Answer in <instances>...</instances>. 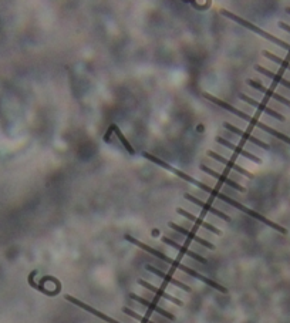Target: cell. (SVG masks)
<instances>
[{"instance_id":"d6986e66","label":"cell","mask_w":290,"mask_h":323,"mask_svg":"<svg viewBox=\"0 0 290 323\" xmlns=\"http://www.w3.org/2000/svg\"><path fill=\"white\" fill-rule=\"evenodd\" d=\"M262 53H263V56H265L266 58H269V60L275 62V63L279 64V66H282L283 69L290 70V63L287 62V60H284V58L279 57V56H276V54H273V53H271V51H267V50H263Z\"/></svg>"},{"instance_id":"7a4b0ae2","label":"cell","mask_w":290,"mask_h":323,"mask_svg":"<svg viewBox=\"0 0 290 323\" xmlns=\"http://www.w3.org/2000/svg\"><path fill=\"white\" fill-rule=\"evenodd\" d=\"M142 157L147 159H150L151 163H154V164H157L158 167H162L164 170H168V171H171L172 174H175V175H178L179 178H182L183 181H187V183H191V184H194L195 187H198V188H201L202 191H205L206 194H209V195H212L215 196V198H219L221 196V191H218V190H214L212 187H209V185H206L205 183H201V181H198V179H195L194 177H191V175H188V174H185L183 171H181V170H178V168H175V167H172L171 164H168V163H165L164 159H161V158H158V157H155V155H152V154H150V152H147L144 151L142 152Z\"/></svg>"},{"instance_id":"4fadbf2b","label":"cell","mask_w":290,"mask_h":323,"mask_svg":"<svg viewBox=\"0 0 290 323\" xmlns=\"http://www.w3.org/2000/svg\"><path fill=\"white\" fill-rule=\"evenodd\" d=\"M138 284L142 286V288H145V289H148V291H151L152 293H155L157 296H161V298L167 299L168 302H172V304L178 305V306H182L183 305L182 300H179V299H177L175 296H172V295H170V293H167V292H165L164 289H161V288H157V286L151 285L150 282H147V280H144V279H138Z\"/></svg>"},{"instance_id":"9c48e42d","label":"cell","mask_w":290,"mask_h":323,"mask_svg":"<svg viewBox=\"0 0 290 323\" xmlns=\"http://www.w3.org/2000/svg\"><path fill=\"white\" fill-rule=\"evenodd\" d=\"M206 154H208V155H209V157H211V158H214L215 161H218V163H221V164H223V165H225V167H227V168H229V170H232V171L239 172V174H242V175H245V177H247V178H252V177H253V175H252V174H251V172L246 171V170H243V168H242L240 165H238V164H236V163H234L232 159H229V158H225V157H222V155H219L218 152L211 151V150H209V151L206 152Z\"/></svg>"},{"instance_id":"8992f818","label":"cell","mask_w":290,"mask_h":323,"mask_svg":"<svg viewBox=\"0 0 290 323\" xmlns=\"http://www.w3.org/2000/svg\"><path fill=\"white\" fill-rule=\"evenodd\" d=\"M168 227H170L171 229H174V231H177L178 234L183 235V236L190 238V239H192V241H195L196 244H199V245H202V247L208 248V249H215L214 244H211V242H208L206 239H203V238H199V236H198L196 234H194L192 231H188V229H185L183 227H181V225H177L175 222H170V224H168Z\"/></svg>"},{"instance_id":"277c9868","label":"cell","mask_w":290,"mask_h":323,"mask_svg":"<svg viewBox=\"0 0 290 323\" xmlns=\"http://www.w3.org/2000/svg\"><path fill=\"white\" fill-rule=\"evenodd\" d=\"M239 97H240V100H242V102L247 103L249 106L256 107L259 111H262V113H265V114L271 115V117H273V118H276V120H279V121H284L283 114H280V113H278V111H276V110H273V108L267 107V106H266V104H263V103L256 102V100H253V98H251L249 95H246V94H240Z\"/></svg>"},{"instance_id":"8fae6325","label":"cell","mask_w":290,"mask_h":323,"mask_svg":"<svg viewBox=\"0 0 290 323\" xmlns=\"http://www.w3.org/2000/svg\"><path fill=\"white\" fill-rule=\"evenodd\" d=\"M130 298L133 299V300H135V302H138V304H141V305H142V306H147V308H148L150 311L155 312V313H158V315H161V316L167 317V319H170V320H175V316H174L172 313H170V312H168V311H165V309H162L161 306H158V305L152 304V302H150V300H147V299L141 298V296H138V295H135V293H131V295H130Z\"/></svg>"},{"instance_id":"52a82bcc","label":"cell","mask_w":290,"mask_h":323,"mask_svg":"<svg viewBox=\"0 0 290 323\" xmlns=\"http://www.w3.org/2000/svg\"><path fill=\"white\" fill-rule=\"evenodd\" d=\"M199 170L203 172H206V174H209L211 177L216 178V179H218L219 183H222V184L229 185L231 188L239 191V192H245V187H242L239 183H236V181H234V179H231V178L222 175V174H219L218 171H215V170H212V168H209V167H206V165H201V167H199Z\"/></svg>"},{"instance_id":"2e32d148","label":"cell","mask_w":290,"mask_h":323,"mask_svg":"<svg viewBox=\"0 0 290 323\" xmlns=\"http://www.w3.org/2000/svg\"><path fill=\"white\" fill-rule=\"evenodd\" d=\"M147 271H150V272H152L154 275H157L158 278L164 279L165 282H168V284H172L174 286H178V288H179V289H182V291L191 292V288L187 285V284H183V282H181V280H178V279L172 278V276H171V275H168V273L162 272L161 269H157V268H154V266L148 265L147 266Z\"/></svg>"},{"instance_id":"9a60e30c","label":"cell","mask_w":290,"mask_h":323,"mask_svg":"<svg viewBox=\"0 0 290 323\" xmlns=\"http://www.w3.org/2000/svg\"><path fill=\"white\" fill-rule=\"evenodd\" d=\"M162 242L164 244H167V245H170V247H172L174 249H177V251H179L181 254L183 255H187V256H190V258H192V259H195L198 260V262H201V264H206L208 260L205 259L203 256H201V255H198L196 252H194V251H191V249H188L187 247H183V245H181V244H178V242L175 241H172V239H170V238H167V236H164L162 238Z\"/></svg>"},{"instance_id":"7402d4cb","label":"cell","mask_w":290,"mask_h":323,"mask_svg":"<svg viewBox=\"0 0 290 323\" xmlns=\"http://www.w3.org/2000/svg\"><path fill=\"white\" fill-rule=\"evenodd\" d=\"M286 13H287V14H290V7H286Z\"/></svg>"},{"instance_id":"3957f363","label":"cell","mask_w":290,"mask_h":323,"mask_svg":"<svg viewBox=\"0 0 290 323\" xmlns=\"http://www.w3.org/2000/svg\"><path fill=\"white\" fill-rule=\"evenodd\" d=\"M183 196H185V199H188V201H191L192 204H195V205H198L199 208H202L203 211H206V212H209V214L218 216V218H221V219H223V221L231 222V216L226 215L225 212H222V211H219L218 208H214V207H212V205H209L208 203H203V201H201L199 198L191 195V194H185Z\"/></svg>"},{"instance_id":"ba28073f","label":"cell","mask_w":290,"mask_h":323,"mask_svg":"<svg viewBox=\"0 0 290 323\" xmlns=\"http://www.w3.org/2000/svg\"><path fill=\"white\" fill-rule=\"evenodd\" d=\"M223 127L226 128L227 131H231V133H234V134H236V135H239L240 138L246 139V141L252 143V144H255V146H259V147H260V148H263V150H269V148H271V147L266 144L265 141H262V139L256 138V137H255V135H252V134L242 131L240 128L235 127V126H232V124H229V123H225V124H223Z\"/></svg>"},{"instance_id":"7c38bea8","label":"cell","mask_w":290,"mask_h":323,"mask_svg":"<svg viewBox=\"0 0 290 323\" xmlns=\"http://www.w3.org/2000/svg\"><path fill=\"white\" fill-rule=\"evenodd\" d=\"M177 212L179 214V215L185 216L187 219H190V221H192L194 224H196L198 227H202V228L208 229V231H211V232H214L215 235H221V229L216 228L215 225L209 224V222L203 221V219H201V218H198V216H195L194 214H191V212H188V211H185L183 208H177Z\"/></svg>"},{"instance_id":"6da1fadb","label":"cell","mask_w":290,"mask_h":323,"mask_svg":"<svg viewBox=\"0 0 290 323\" xmlns=\"http://www.w3.org/2000/svg\"><path fill=\"white\" fill-rule=\"evenodd\" d=\"M124 238H126V241L131 242V244H133V245H135V247H138V248H141V249H144L145 252H148V254L154 255V256H155V258H158V259L164 260V262H167V264H170V265L174 266L175 269H179V271H182V272L188 273V275H191L192 278H195V279H198V280H201V282L206 284V285L211 286V288H214V289H216V291L222 292V293H227V289L225 288V286L219 285L218 282H215V280H212V279H209V278H206V276H203V275H201L199 272H196L195 269H191V268L185 266L183 264H181V262H178V260L172 259V258H170V256L164 255L162 252H159V251H157V249H154V248L148 247V245H145L144 242L138 241L137 238H134V236H131V235H126Z\"/></svg>"},{"instance_id":"ac0fdd59","label":"cell","mask_w":290,"mask_h":323,"mask_svg":"<svg viewBox=\"0 0 290 323\" xmlns=\"http://www.w3.org/2000/svg\"><path fill=\"white\" fill-rule=\"evenodd\" d=\"M111 128H113L114 131H115V135L118 137V139H120V143H121V144H122V146H124V148H126L127 151H128V154H131V155H135V150H134V147L131 146V144H130V141H128V139L126 138V135L121 133L120 128L117 127L115 124H113V126H111Z\"/></svg>"},{"instance_id":"44dd1931","label":"cell","mask_w":290,"mask_h":323,"mask_svg":"<svg viewBox=\"0 0 290 323\" xmlns=\"http://www.w3.org/2000/svg\"><path fill=\"white\" fill-rule=\"evenodd\" d=\"M279 27H280L282 30H284V32L290 33V25H287V23H283V22H280V23H279Z\"/></svg>"},{"instance_id":"e0dca14e","label":"cell","mask_w":290,"mask_h":323,"mask_svg":"<svg viewBox=\"0 0 290 323\" xmlns=\"http://www.w3.org/2000/svg\"><path fill=\"white\" fill-rule=\"evenodd\" d=\"M255 70H256L258 73H260V74H263V76L269 77V78L275 80V82L279 83V84H282L283 87H286V89L290 90V82L289 80H286L283 76H280V74H278V73H273V71L265 69V67H262V66H256V67H255Z\"/></svg>"},{"instance_id":"5b68a950","label":"cell","mask_w":290,"mask_h":323,"mask_svg":"<svg viewBox=\"0 0 290 323\" xmlns=\"http://www.w3.org/2000/svg\"><path fill=\"white\" fill-rule=\"evenodd\" d=\"M66 299H67L69 302H71V304H74V305H76V306H78V308H81V309H84V311H87V312H89V313H91V315H94V316L100 317L101 320H104V322H107V323H121V322H118V320H115V319H113V317L107 316L106 313H102V312L97 311V309H94L93 306H90V305L84 304V302H81V300H78V299H76V298H74V296H71V295H66Z\"/></svg>"},{"instance_id":"ffe728a7","label":"cell","mask_w":290,"mask_h":323,"mask_svg":"<svg viewBox=\"0 0 290 323\" xmlns=\"http://www.w3.org/2000/svg\"><path fill=\"white\" fill-rule=\"evenodd\" d=\"M122 312H124L126 315H128V316H131V317H134V319H137V320H139V322H141V323H155V322H152V320H150L148 317L141 316V315H138L137 312L131 311L130 308H122Z\"/></svg>"},{"instance_id":"5bb4252c","label":"cell","mask_w":290,"mask_h":323,"mask_svg":"<svg viewBox=\"0 0 290 323\" xmlns=\"http://www.w3.org/2000/svg\"><path fill=\"white\" fill-rule=\"evenodd\" d=\"M247 84L251 86V87H253L255 90H259V91H262L263 94L267 95V97H271V98H273V100H276L278 103H282V104H284V106H287V107H290V100H287V98H284L283 95H280L278 94V93H275L273 90L271 89H266V87H263V84L262 83H259V82H255V80H247Z\"/></svg>"},{"instance_id":"30bf717a","label":"cell","mask_w":290,"mask_h":323,"mask_svg":"<svg viewBox=\"0 0 290 323\" xmlns=\"http://www.w3.org/2000/svg\"><path fill=\"white\" fill-rule=\"evenodd\" d=\"M216 143H218V144H221V146L226 147V148H229V150H232V151L236 152V154H239V155H242V157H245V158L251 159V161H253V163L262 164V159L259 158V157L253 155L252 152H249V151H246V150H243L242 147L235 146V144H232V143H231V141H227V139L222 138V137H216Z\"/></svg>"}]
</instances>
